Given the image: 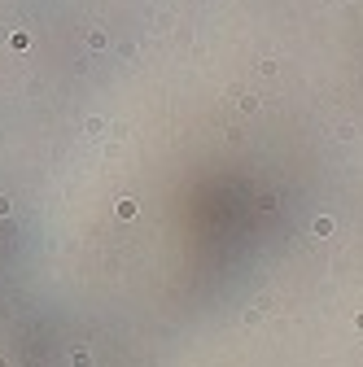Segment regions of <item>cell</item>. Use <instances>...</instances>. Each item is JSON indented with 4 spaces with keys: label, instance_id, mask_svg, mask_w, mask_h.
<instances>
[{
    "label": "cell",
    "instance_id": "obj_1",
    "mask_svg": "<svg viewBox=\"0 0 363 367\" xmlns=\"http://www.w3.org/2000/svg\"><path fill=\"white\" fill-rule=\"evenodd\" d=\"M315 236H332V219H315Z\"/></svg>",
    "mask_w": 363,
    "mask_h": 367
}]
</instances>
